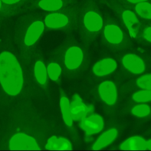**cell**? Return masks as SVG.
Masks as SVG:
<instances>
[{
	"label": "cell",
	"mask_w": 151,
	"mask_h": 151,
	"mask_svg": "<svg viewBox=\"0 0 151 151\" xmlns=\"http://www.w3.org/2000/svg\"><path fill=\"white\" fill-rule=\"evenodd\" d=\"M0 83L5 93L11 96L18 94L23 85L21 66L15 56L8 51L0 54Z\"/></svg>",
	"instance_id": "1"
},
{
	"label": "cell",
	"mask_w": 151,
	"mask_h": 151,
	"mask_svg": "<svg viewBox=\"0 0 151 151\" xmlns=\"http://www.w3.org/2000/svg\"><path fill=\"white\" fill-rule=\"evenodd\" d=\"M9 149L13 150H40L35 139L24 133H17L11 137L9 142Z\"/></svg>",
	"instance_id": "2"
},
{
	"label": "cell",
	"mask_w": 151,
	"mask_h": 151,
	"mask_svg": "<svg viewBox=\"0 0 151 151\" xmlns=\"http://www.w3.org/2000/svg\"><path fill=\"white\" fill-rule=\"evenodd\" d=\"M93 111L94 107L93 106H86L77 94L74 95L72 102L70 104L71 116L73 120H80Z\"/></svg>",
	"instance_id": "3"
},
{
	"label": "cell",
	"mask_w": 151,
	"mask_h": 151,
	"mask_svg": "<svg viewBox=\"0 0 151 151\" xmlns=\"http://www.w3.org/2000/svg\"><path fill=\"white\" fill-rule=\"evenodd\" d=\"M80 120V127L87 134H96L100 132L104 126L102 117L97 114L85 117Z\"/></svg>",
	"instance_id": "4"
},
{
	"label": "cell",
	"mask_w": 151,
	"mask_h": 151,
	"mask_svg": "<svg viewBox=\"0 0 151 151\" xmlns=\"http://www.w3.org/2000/svg\"><path fill=\"white\" fill-rule=\"evenodd\" d=\"M85 28L90 32H97L103 27V19L99 13L94 8H88L83 17Z\"/></svg>",
	"instance_id": "5"
},
{
	"label": "cell",
	"mask_w": 151,
	"mask_h": 151,
	"mask_svg": "<svg viewBox=\"0 0 151 151\" xmlns=\"http://www.w3.org/2000/svg\"><path fill=\"white\" fill-rule=\"evenodd\" d=\"M99 94L101 99L107 104L115 103L117 99V91L114 83L110 81L101 83L99 87Z\"/></svg>",
	"instance_id": "6"
},
{
	"label": "cell",
	"mask_w": 151,
	"mask_h": 151,
	"mask_svg": "<svg viewBox=\"0 0 151 151\" xmlns=\"http://www.w3.org/2000/svg\"><path fill=\"white\" fill-rule=\"evenodd\" d=\"M83 60V53L78 47H70L66 52L64 63L66 67L70 70L77 68Z\"/></svg>",
	"instance_id": "7"
},
{
	"label": "cell",
	"mask_w": 151,
	"mask_h": 151,
	"mask_svg": "<svg viewBox=\"0 0 151 151\" xmlns=\"http://www.w3.org/2000/svg\"><path fill=\"white\" fill-rule=\"evenodd\" d=\"M122 61L124 67L133 73L140 74L145 69V65L143 60L135 54L126 55L123 58Z\"/></svg>",
	"instance_id": "8"
},
{
	"label": "cell",
	"mask_w": 151,
	"mask_h": 151,
	"mask_svg": "<svg viewBox=\"0 0 151 151\" xmlns=\"http://www.w3.org/2000/svg\"><path fill=\"white\" fill-rule=\"evenodd\" d=\"M44 29V24L42 21H37L34 22L28 28L24 42L26 45L30 46L33 45L40 38Z\"/></svg>",
	"instance_id": "9"
},
{
	"label": "cell",
	"mask_w": 151,
	"mask_h": 151,
	"mask_svg": "<svg viewBox=\"0 0 151 151\" xmlns=\"http://www.w3.org/2000/svg\"><path fill=\"white\" fill-rule=\"evenodd\" d=\"M117 67L116 62L112 58H106L96 63L93 68L94 74L98 76H104L114 71Z\"/></svg>",
	"instance_id": "10"
},
{
	"label": "cell",
	"mask_w": 151,
	"mask_h": 151,
	"mask_svg": "<svg viewBox=\"0 0 151 151\" xmlns=\"http://www.w3.org/2000/svg\"><path fill=\"white\" fill-rule=\"evenodd\" d=\"M117 134L118 132L116 129H111L104 132L95 142L92 147V149L101 150V149L107 147L116 139Z\"/></svg>",
	"instance_id": "11"
},
{
	"label": "cell",
	"mask_w": 151,
	"mask_h": 151,
	"mask_svg": "<svg viewBox=\"0 0 151 151\" xmlns=\"http://www.w3.org/2000/svg\"><path fill=\"white\" fill-rule=\"evenodd\" d=\"M45 24L50 28H60L68 24V18L61 13H52L48 14L45 18Z\"/></svg>",
	"instance_id": "12"
},
{
	"label": "cell",
	"mask_w": 151,
	"mask_h": 151,
	"mask_svg": "<svg viewBox=\"0 0 151 151\" xmlns=\"http://www.w3.org/2000/svg\"><path fill=\"white\" fill-rule=\"evenodd\" d=\"M104 34L106 39L109 42L113 44L120 43L123 38V34L121 29L114 24L106 25L104 29Z\"/></svg>",
	"instance_id": "13"
},
{
	"label": "cell",
	"mask_w": 151,
	"mask_h": 151,
	"mask_svg": "<svg viewBox=\"0 0 151 151\" xmlns=\"http://www.w3.org/2000/svg\"><path fill=\"white\" fill-rule=\"evenodd\" d=\"M45 149L51 150H72V146L70 142L64 137L52 136L47 140Z\"/></svg>",
	"instance_id": "14"
},
{
	"label": "cell",
	"mask_w": 151,
	"mask_h": 151,
	"mask_svg": "<svg viewBox=\"0 0 151 151\" xmlns=\"http://www.w3.org/2000/svg\"><path fill=\"white\" fill-rule=\"evenodd\" d=\"M146 142L142 137L134 136L132 137L125 142H124L120 146L122 150H146Z\"/></svg>",
	"instance_id": "15"
},
{
	"label": "cell",
	"mask_w": 151,
	"mask_h": 151,
	"mask_svg": "<svg viewBox=\"0 0 151 151\" xmlns=\"http://www.w3.org/2000/svg\"><path fill=\"white\" fill-rule=\"evenodd\" d=\"M122 18L124 24L128 29L130 37L132 38H136V31L133 28V25L138 21L136 15L133 11L129 9H126L122 13Z\"/></svg>",
	"instance_id": "16"
},
{
	"label": "cell",
	"mask_w": 151,
	"mask_h": 151,
	"mask_svg": "<svg viewBox=\"0 0 151 151\" xmlns=\"http://www.w3.org/2000/svg\"><path fill=\"white\" fill-rule=\"evenodd\" d=\"M60 108L65 123L67 126H71L73 120L71 116L70 104L68 99L65 96H62L60 99Z\"/></svg>",
	"instance_id": "17"
},
{
	"label": "cell",
	"mask_w": 151,
	"mask_h": 151,
	"mask_svg": "<svg viewBox=\"0 0 151 151\" xmlns=\"http://www.w3.org/2000/svg\"><path fill=\"white\" fill-rule=\"evenodd\" d=\"M39 6L47 11H55L60 9L64 5L63 0H41Z\"/></svg>",
	"instance_id": "18"
},
{
	"label": "cell",
	"mask_w": 151,
	"mask_h": 151,
	"mask_svg": "<svg viewBox=\"0 0 151 151\" xmlns=\"http://www.w3.org/2000/svg\"><path fill=\"white\" fill-rule=\"evenodd\" d=\"M134 10L142 18L151 19V3L146 1L135 4Z\"/></svg>",
	"instance_id": "19"
},
{
	"label": "cell",
	"mask_w": 151,
	"mask_h": 151,
	"mask_svg": "<svg viewBox=\"0 0 151 151\" xmlns=\"http://www.w3.org/2000/svg\"><path fill=\"white\" fill-rule=\"evenodd\" d=\"M34 74L37 81L41 84L45 83L47 78V71L44 64L38 61L35 63L34 67Z\"/></svg>",
	"instance_id": "20"
},
{
	"label": "cell",
	"mask_w": 151,
	"mask_h": 151,
	"mask_svg": "<svg viewBox=\"0 0 151 151\" xmlns=\"http://www.w3.org/2000/svg\"><path fill=\"white\" fill-rule=\"evenodd\" d=\"M47 71L50 79L53 81H56L58 80L59 76H60L61 73V68L58 64L52 63L48 65Z\"/></svg>",
	"instance_id": "21"
},
{
	"label": "cell",
	"mask_w": 151,
	"mask_h": 151,
	"mask_svg": "<svg viewBox=\"0 0 151 151\" xmlns=\"http://www.w3.org/2000/svg\"><path fill=\"white\" fill-rule=\"evenodd\" d=\"M132 98L134 101L139 103L151 101V90H143L135 93Z\"/></svg>",
	"instance_id": "22"
},
{
	"label": "cell",
	"mask_w": 151,
	"mask_h": 151,
	"mask_svg": "<svg viewBox=\"0 0 151 151\" xmlns=\"http://www.w3.org/2000/svg\"><path fill=\"white\" fill-rule=\"evenodd\" d=\"M132 112L136 116L145 117L150 113V107L146 104L137 105L132 109Z\"/></svg>",
	"instance_id": "23"
},
{
	"label": "cell",
	"mask_w": 151,
	"mask_h": 151,
	"mask_svg": "<svg viewBox=\"0 0 151 151\" xmlns=\"http://www.w3.org/2000/svg\"><path fill=\"white\" fill-rule=\"evenodd\" d=\"M137 86L144 90H151V74L139 77L136 80Z\"/></svg>",
	"instance_id": "24"
},
{
	"label": "cell",
	"mask_w": 151,
	"mask_h": 151,
	"mask_svg": "<svg viewBox=\"0 0 151 151\" xmlns=\"http://www.w3.org/2000/svg\"><path fill=\"white\" fill-rule=\"evenodd\" d=\"M143 35L147 41L151 42V27H149L144 29Z\"/></svg>",
	"instance_id": "25"
},
{
	"label": "cell",
	"mask_w": 151,
	"mask_h": 151,
	"mask_svg": "<svg viewBox=\"0 0 151 151\" xmlns=\"http://www.w3.org/2000/svg\"><path fill=\"white\" fill-rule=\"evenodd\" d=\"M21 0H1V1L6 4L12 5L19 2Z\"/></svg>",
	"instance_id": "26"
},
{
	"label": "cell",
	"mask_w": 151,
	"mask_h": 151,
	"mask_svg": "<svg viewBox=\"0 0 151 151\" xmlns=\"http://www.w3.org/2000/svg\"><path fill=\"white\" fill-rule=\"evenodd\" d=\"M126 2L131 4H137L138 3L140 2H146V1H148L149 0H125Z\"/></svg>",
	"instance_id": "27"
},
{
	"label": "cell",
	"mask_w": 151,
	"mask_h": 151,
	"mask_svg": "<svg viewBox=\"0 0 151 151\" xmlns=\"http://www.w3.org/2000/svg\"><path fill=\"white\" fill-rule=\"evenodd\" d=\"M146 149L151 150V140H149L147 142H146Z\"/></svg>",
	"instance_id": "28"
},
{
	"label": "cell",
	"mask_w": 151,
	"mask_h": 151,
	"mask_svg": "<svg viewBox=\"0 0 151 151\" xmlns=\"http://www.w3.org/2000/svg\"><path fill=\"white\" fill-rule=\"evenodd\" d=\"M2 1H1V0H0V9H1V6H2Z\"/></svg>",
	"instance_id": "29"
}]
</instances>
